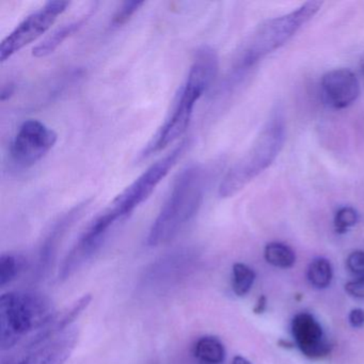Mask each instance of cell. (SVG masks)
I'll use <instances>...</instances> for the list:
<instances>
[{
	"label": "cell",
	"instance_id": "cell-1",
	"mask_svg": "<svg viewBox=\"0 0 364 364\" xmlns=\"http://www.w3.org/2000/svg\"><path fill=\"white\" fill-rule=\"evenodd\" d=\"M218 72V57L214 50L204 46L196 53L188 77L181 89L173 112L159 129L156 138L149 144L144 156L167 148L186 133L193 109L200 97L212 86Z\"/></svg>",
	"mask_w": 364,
	"mask_h": 364
},
{
	"label": "cell",
	"instance_id": "cell-2",
	"mask_svg": "<svg viewBox=\"0 0 364 364\" xmlns=\"http://www.w3.org/2000/svg\"><path fill=\"white\" fill-rule=\"evenodd\" d=\"M204 188L205 176L201 166H189L178 174L167 201L149 232V246L167 244L180 233L201 208Z\"/></svg>",
	"mask_w": 364,
	"mask_h": 364
},
{
	"label": "cell",
	"instance_id": "cell-3",
	"mask_svg": "<svg viewBox=\"0 0 364 364\" xmlns=\"http://www.w3.org/2000/svg\"><path fill=\"white\" fill-rule=\"evenodd\" d=\"M52 301L33 291H9L0 297V344L3 350L16 346L27 334L41 330L54 319Z\"/></svg>",
	"mask_w": 364,
	"mask_h": 364
},
{
	"label": "cell",
	"instance_id": "cell-4",
	"mask_svg": "<svg viewBox=\"0 0 364 364\" xmlns=\"http://www.w3.org/2000/svg\"><path fill=\"white\" fill-rule=\"evenodd\" d=\"M282 119L277 116L266 125L249 152L228 172L219 186V196L230 198L272 165L284 142Z\"/></svg>",
	"mask_w": 364,
	"mask_h": 364
},
{
	"label": "cell",
	"instance_id": "cell-5",
	"mask_svg": "<svg viewBox=\"0 0 364 364\" xmlns=\"http://www.w3.org/2000/svg\"><path fill=\"white\" fill-rule=\"evenodd\" d=\"M321 5L323 3L319 1H310L287 16L274 18L262 25L240 55L232 78L238 77L265 55L283 46L304 23L312 18Z\"/></svg>",
	"mask_w": 364,
	"mask_h": 364
},
{
	"label": "cell",
	"instance_id": "cell-6",
	"mask_svg": "<svg viewBox=\"0 0 364 364\" xmlns=\"http://www.w3.org/2000/svg\"><path fill=\"white\" fill-rule=\"evenodd\" d=\"M188 146V140H184L169 154L153 164L114 200L109 210L119 219L125 218L131 215L140 204L144 203L154 193L155 188L176 165Z\"/></svg>",
	"mask_w": 364,
	"mask_h": 364
},
{
	"label": "cell",
	"instance_id": "cell-7",
	"mask_svg": "<svg viewBox=\"0 0 364 364\" xmlns=\"http://www.w3.org/2000/svg\"><path fill=\"white\" fill-rule=\"evenodd\" d=\"M69 1H48L41 9L27 16L0 44V61L5 63L25 46L43 36L69 7Z\"/></svg>",
	"mask_w": 364,
	"mask_h": 364
},
{
	"label": "cell",
	"instance_id": "cell-8",
	"mask_svg": "<svg viewBox=\"0 0 364 364\" xmlns=\"http://www.w3.org/2000/svg\"><path fill=\"white\" fill-rule=\"evenodd\" d=\"M54 129L38 120H27L21 125L10 146V159L16 167L27 169L39 163L56 144Z\"/></svg>",
	"mask_w": 364,
	"mask_h": 364
},
{
	"label": "cell",
	"instance_id": "cell-9",
	"mask_svg": "<svg viewBox=\"0 0 364 364\" xmlns=\"http://www.w3.org/2000/svg\"><path fill=\"white\" fill-rule=\"evenodd\" d=\"M117 220H119L118 217L107 208L89 225L61 263L59 280L65 281L73 276L100 250L110 228Z\"/></svg>",
	"mask_w": 364,
	"mask_h": 364
},
{
	"label": "cell",
	"instance_id": "cell-10",
	"mask_svg": "<svg viewBox=\"0 0 364 364\" xmlns=\"http://www.w3.org/2000/svg\"><path fill=\"white\" fill-rule=\"evenodd\" d=\"M196 259L197 255L191 249L172 251L148 268L144 274V282L151 287H165L178 282L181 278L189 274Z\"/></svg>",
	"mask_w": 364,
	"mask_h": 364
},
{
	"label": "cell",
	"instance_id": "cell-11",
	"mask_svg": "<svg viewBox=\"0 0 364 364\" xmlns=\"http://www.w3.org/2000/svg\"><path fill=\"white\" fill-rule=\"evenodd\" d=\"M321 93L330 107L343 109L350 106L359 97L360 82L350 70H333L323 75Z\"/></svg>",
	"mask_w": 364,
	"mask_h": 364
},
{
	"label": "cell",
	"instance_id": "cell-12",
	"mask_svg": "<svg viewBox=\"0 0 364 364\" xmlns=\"http://www.w3.org/2000/svg\"><path fill=\"white\" fill-rule=\"evenodd\" d=\"M291 332L296 345L306 357L319 359L331 351V345L325 340L323 328L309 313H300L294 317Z\"/></svg>",
	"mask_w": 364,
	"mask_h": 364
},
{
	"label": "cell",
	"instance_id": "cell-13",
	"mask_svg": "<svg viewBox=\"0 0 364 364\" xmlns=\"http://www.w3.org/2000/svg\"><path fill=\"white\" fill-rule=\"evenodd\" d=\"M78 342V330L69 328L36 347L18 364H65Z\"/></svg>",
	"mask_w": 364,
	"mask_h": 364
},
{
	"label": "cell",
	"instance_id": "cell-14",
	"mask_svg": "<svg viewBox=\"0 0 364 364\" xmlns=\"http://www.w3.org/2000/svg\"><path fill=\"white\" fill-rule=\"evenodd\" d=\"M89 205V201L82 202L78 205L65 213L60 217L53 225L52 229L48 232L40 248L39 259H38V274H44L46 270L50 268V264L54 262L56 257L57 251H58L59 245L61 240L65 237L68 230L82 217V213Z\"/></svg>",
	"mask_w": 364,
	"mask_h": 364
},
{
	"label": "cell",
	"instance_id": "cell-15",
	"mask_svg": "<svg viewBox=\"0 0 364 364\" xmlns=\"http://www.w3.org/2000/svg\"><path fill=\"white\" fill-rule=\"evenodd\" d=\"M90 16L91 14H87L84 18L63 25V26L57 28L56 31H53L46 40H43L41 43L38 44L33 48V56L36 57V58H46V57L50 56L68 38L72 37L74 33H77L86 24L87 21L90 18Z\"/></svg>",
	"mask_w": 364,
	"mask_h": 364
},
{
	"label": "cell",
	"instance_id": "cell-16",
	"mask_svg": "<svg viewBox=\"0 0 364 364\" xmlns=\"http://www.w3.org/2000/svg\"><path fill=\"white\" fill-rule=\"evenodd\" d=\"M193 355L205 364H221L225 359V348L218 338L202 336L193 346Z\"/></svg>",
	"mask_w": 364,
	"mask_h": 364
},
{
	"label": "cell",
	"instance_id": "cell-17",
	"mask_svg": "<svg viewBox=\"0 0 364 364\" xmlns=\"http://www.w3.org/2000/svg\"><path fill=\"white\" fill-rule=\"evenodd\" d=\"M264 257L268 263L280 268H289L295 264L296 255L291 247L282 242H270L266 246Z\"/></svg>",
	"mask_w": 364,
	"mask_h": 364
},
{
	"label": "cell",
	"instance_id": "cell-18",
	"mask_svg": "<svg viewBox=\"0 0 364 364\" xmlns=\"http://www.w3.org/2000/svg\"><path fill=\"white\" fill-rule=\"evenodd\" d=\"M333 272L331 263L327 259H313L308 268V280L316 289H326L331 283Z\"/></svg>",
	"mask_w": 364,
	"mask_h": 364
},
{
	"label": "cell",
	"instance_id": "cell-19",
	"mask_svg": "<svg viewBox=\"0 0 364 364\" xmlns=\"http://www.w3.org/2000/svg\"><path fill=\"white\" fill-rule=\"evenodd\" d=\"M255 280V272L252 268L244 263L233 265V280L232 287L238 297H244L250 291Z\"/></svg>",
	"mask_w": 364,
	"mask_h": 364
},
{
	"label": "cell",
	"instance_id": "cell-20",
	"mask_svg": "<svg viewBox=\"0 0 364 364\" xmlns=\"http://www.w3.org/2000/svg\"><path fill=\"white\" fill-rule=\"evenodd\" d=\"M21 261L16 255L5 253L0 257V287L11 283L18 276Z\"/></svg>",
	"mask_w": 364,
	"mask_h": 364
},
{
	"label": "cell",
	"instance_id": "cell-21",
	"mask_svg": "<svg viewBox=\"0 0 364 364\" xmlns=\"http://www.w3.org/2000/svg\"><path fill=\"white\" fill-rule=\"evenodd\" d=\"M359 215L355 208H340L334 217V227L338 234H344L348 231L349 228L353 227L358 223Z\"/></svg>",
	"mask_w": 364,
	"mask_h": 364
},
{
	"label": "cell",
	"instance_id": "cell-22",
	"mask_svg": "<svg viewBox=\"0 0 364 364\" xmlns=\"http://www.w3.org/2000/svg\"><path fill=\"white\" fill-rule=\"evenodd\" d=\"M144 5V1H125L123 3L112 18V26L121 27L127 24Z\"/></svg>",
	"mask_w": 364,
	"mask_h": 364
},
{
	"label": "cell",
	"instance_id": "cell-23",
	"mask_svg": "<svg viewBox=\"0 0 364 364\" xmlns=\"http://www.w3.org/2000/svg\"><path fill=\"white\" fill-rule=\"evenodd\" d=\"M346 263L353 274L364 277V251H353L347 257Z\"/></svg>",
	"mask_w": 364,
	"mask_h": 364
},
{
	"label": "cell",
	"instance_id": "cell-24",
	"mask_svg": "<svg viewBox=\"0 0 364 364\" xmlns=\"http://www.w3.org/2000/svg\"><path fill=\"white\" fill-rule=\"evenodd\" d=\"M345 291L351 297L364 300V277H360V278L355 279V280L347 282L346 285H345Z\"/></svg>",
	"mask_w": 364,
	"mask_h": 364
},
{
	"label": "cell",
	"instance_id": "cell-25",
	"mask_svg": "<svg viewBox=\"0 0 364 364\" xmlns=\"http://www.w3.org/2000/svg\"><path fill=\"white\" fill-rule=\"evenodd\" d=\"M349 323L353 328H362L364 326V311L362 309H353L349 313Z\"/></svg>",
	"mask_w": 364,
	"mask_h": 364
},
{
	"label": "cell",
	"instance_id": "cell-26",
	"mask_svg": "<svg viewBox=\"0 0 364 364\" xmlns=\"http://www.w3.org/2000/svg\"><path fill=\"white\" fill-rule=\"evenodd\" d=\"M14 92H16V85H14V82H9V84L6 85V86H4L3 89H1L0 100H1V102L8 101V100L11 99Z\"/></svg>",
	"mask_w": 364,
	"mask_h": 364
},
{
	"label": "cell",
	"instance_id": "cell-27",
	"mask_svg": "<svg viewBox=\"0 0 364 364\" xmlns=\"http://www.w3.org/2000/svg\"><path fill=\"white\" fill-rule=\"evenodd\" d=\"M266 304H267V300H266L265 296L262 295L259 300H257V304H255V309H253V312L255 314H262L265 311Z\"/></svg>",
	"mask_w": 364,
	"mask_h": 364
},
{
	"label": "cell",
	"instance_id": "cell-28",
	"mask_svg": "<svg viewBox=\"0 0 364 364\" xmlns=\"http://www.w3.org/2000/svg\"><path fill=\"white\" fill-rule=\"evenodd\" d=\"M232 364H252L249 360H247L246 358L242 357V355H235L233 358V361H232Z\"/></svg>",
	"mask_w": 364,
	"mask_h": 364
},
{
	"label": "cell",
	"instance_id": "cell-29",
	"mask_svg": "<svg viewBox=\"0 0 364 364\" xmlns=\"http://www.w3.org/2000/svg\"><path fill=\"white\" fill-rule=\"evenodd\" d=\"M279 345H280L281 347H284V348H293V347L295 346L294 343L285 340L279 341Z\"/></svg>",
	"mask_w": 364,
	"mask_h": 364
}]
</instances>
